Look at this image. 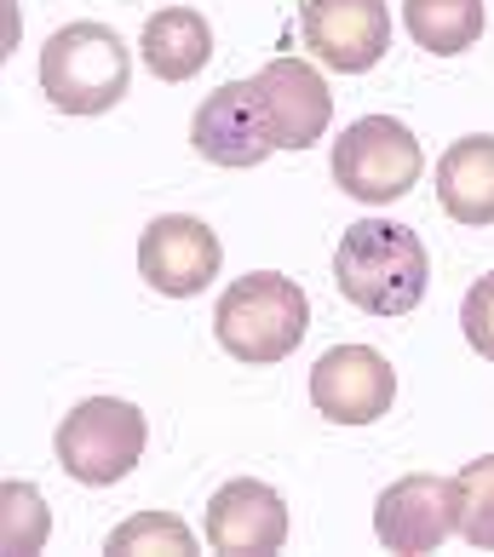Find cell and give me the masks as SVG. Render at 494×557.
<instances>
[{"instance_id": "8", "label": "cell", "mask_w": 494, "mask_h": 557, "mask_svg": "<svg viewBox=\"0 0 494 557\" xmlns=\"http://www.w3.org/2000/svg\"><path fill=\"white\" fill-rule=\"evenodd\" d=\"M219 264H224L219 236L190 213H168L138 236V271L168 299H196L219 276Z\"/></svg>"}, {"instance_id": "14", "label": "cell", "mask_w": 494, "mask_h": 557, "mask_svg": "<svg viewBox=\"0 0 494 557\" xmlns=\"http://www.w3.org/2000/svg\"><path fill=\"white\" fill-rule=\"evenodd\" d=\"M138 52H144V64H150V75L190 81L213 58V29H208V17L190 12V7H168V12H156L150 24H144Z\"/></svg>"}, {"instance_id": "2", "label": "cell", "mask_w": 494, "mask_h": 557, "mask_svg": "<svg viewBox=\"0 0 494 557\" xmlns=\"http://www.w3.org/2000/svg\"><path fill=\"white\" fill-rule=\"evenodd\" d=\"M305 327H311V299H305V287L294 276H276V271H254L231 282L213 311L219 345L247 368H271L282 357H294Z\"/></svg>"}, {"instance_id": "12", "label": "cell", "mask_w": 494, "mask_h": 557, "mask_svg": "<svg viewBox=\"0 0 494 557\" xmlns=\"http://www.w3.org/2000/svg\"><path fill=\"white\" fill-rule=\"evenodd\" d=\"M201 529H208V546L224 557H264L287 546V506L271 483L236 478L208 500Z\"/></svg>"}, {"instance_id": "7", "label": "cell", "mask_w": 494, "mask_h": 557, "mask_svg": "<svg viewBox=\"0 0 494 557\" xmlns=\"http://www.w3.org/2000/svg\"><path fill=\"white\" fill-rule=\"evenodd\" d=\"M299 35L328 70L362 75L391 47V12L385 0H299Z\"/></svg>"}, {"instance_id": "11", "label": "cell", "mask_w": 494, "mask_h": 557, "mask_svg": "<svg viewBox=\"0 0 494 557\" xmlns=\"http://www.w3.org/2000/svg\"><path fill=\"white\" fill-rule=\"evenodd\" d=\"M254 87H259L276 150H311L328 133V121H334V92H328V81L305 58H271L254 75Z\"/></svg>"}, {"instance_id": "17", "label": "cell", "mask_w": 494, "mask_h": 557, "mask_svg": "<svg viewBox=\"0 0 494 557\" xmlns=\"http://www.w3.org/2000/svg\"><path fill=\"white\" fill-rule=\"evenodd\" d=\"M47 529H52V511L40 506L35 483H7L0 488V552L29 557V552H40Z\"/></svg>"}, {"instance_id": "9", "label": "cell", "mask_w": 494, "mask_h": 557, "mask_svg": "<svg viewBox=\"0 0 494 557\" xmlns=\"http://www.w3.org/2000/svg\"><path fill=\"white\" fill-rule=\"evenodd\" d=\"M391 397H397V374L380 350L368 345H334L322 350L311 368V403L317 414H328L334 425H368L380 420Z\"/></svg>"}, {"instance_id": "15", "label": "cell", "mask_w": 494, "mask_h": 557, "mask_svg": "<svg viewBox=\"0 0 494 557\" xmlns=\"http://www.w3.org/2000/svg\"><path fill=\"white\" fill-rule=\"evenodd\" d=\"M403 24L415 47L455 58L483 35V0H403Z\"/></svg>"}, {"instance_id": "4", "label": "cell", "mask_w": 494, "mask_h": 557, "mask_svg": "<svg viewBox=\"0 0 494 557\" xmlns=\"http://www.w3.org/2000/svg\"><path fill=\"white\" fill-rule=\"evenodd\" d=\"M420 173H425L420 138L391 115H362L334 138V184L351 201H368V208L403 201L420 184Z\"/></svg>"}, {"instance_id": "1", "label": "cell", "mask_w": 494, "mask_h": 557, "mask_svg": "<svg viewBox=\"0 0 494 557\" xmlns=\"http://www.w3.org/2000/svg\"><path fill=\"white\" fill-rule=\"evenodd\" d=\"M334 282L368 317H408L425 299V282H431L420 231L391 224V219L345 224V236L334 247Z\"/></svg>"}, {"instance_id": "16", "label": "cell", "mask_w": 494, "mask_h": 557, "mask_svg": "<svg viewBox=\"0 0 494 557\" xmlns=\"http://www.w3.org/2000/svg\"><path fill=\"white\" fill-rule=\"evenodd\" d=\"M455 494H460V534L466 546L494 552V454H478L455 471Z\"/></svg>"}, {"instance_id": "18", "label": "cell", "mask_w": 494, "mask_h": 557, "mask_svg": "<svg viewBox=\"0 0 494 557\" xmlns=\"http://www.w3.org/2000/svg\"><path fill=\"white\" fill-rule=\"evenodd\" d=\"M110 552L115 557H133V552H196V534L184 529L173 511H138V518H127L115 534H110Z\"/></svg>"}, {"instance_id": "13", "label": "cell", "mask_w": 494, "mask_h": 557, "mask_svg": "<svg viewBox=\"0 0 494 557\" xmlns=\"http://www.w3.org/2000/svg\"><path fill=\"white\" fill-rule=\"evenodd\" d=\"M437 201L448 219L483 231L494 224V138L489 133H471L455 138L437 161Z\"/></svg>"}, {"instance_id": "5", "label": "cell", "mask_w": 494, "mask_h": 557, "mask_svg": "<svg viewBox=\"0 0 494 557\" xmlns=\"http://www.w3.org/2000/svg\"><path fill=\"white\" fill-rule=\"evenodd\" d=\"M144 443H150V425L133 403L87 397L58 425V466L87 488H110L144 460Z\"/></svg>"}, {"instance_id": "19", "label": "cell", "mask_w": 494, "mask_h": 557, "mask_svg": "<svg viewBox=\"0 0 494 557\" xmlns=\"http://www.w3.org/2000/svg\"><path fill=\"white\" fill-rule=\"evenodd\" d=\"M460 327H466L471 350L494 362V271H489L483 282H471V294H466V305H460Z\"/></svg>"}, {"instance_id": "6", "label": "cell", "mask_w": 494, "mask_h": 557, "mask_svg": "<svg viewBox=\"0 0 494 557\" xmlns=\"http://www.w3.org/2000/svg\"><path fill=\"white\" fill-rule=\"evenodd\" d=\"M374 534H380L385 552H403V557L437 552L448 534H460L455 478H431V471L397 478L380 494V506H374Z\"/></svg>"}, {"instance_id": "10", "label": "cell", "mask_w": 494, "mask_h": 557, "mask_svg": "<svg viewBox=\"0 0 494 557\" xmlns=\"http://www.w3.org/2000/svg\"><path fill=\"white\" fill-rule=\"evenodd\" d=\"M190 138L213 168H259V161L276 150L254 81H224L219 92L201 98V110L190 121Z\"/></svg>"}, {"instance_id": "3", "label": "cell", "mask_w": 494, "mask_h": 557, "mask_svg": "<svg viewBox=\"0 0 494 557\" xmlns=\"http://www.w3.org/2000/svg\"><path fill=\"white\" fill-rule=\"evenodd\" d=\"M127 47L110 24H64L40 47V92L64 115H104L127 92Z\"/></svg>"}]
</instances>
